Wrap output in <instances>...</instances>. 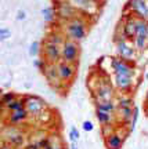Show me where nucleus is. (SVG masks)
I'll return each instance as SVG.
<instances>
[{
  "mask_svg": "<svg viewBox=\"0 0 148 149\" xmlns=\"http://www.w3.org/2000/svg\"><path fill=\"white\" fill-rule=\"evenodd\" d=\"M145 102L148 104V91H147V94H145Z\"/></svg>",
  "mask_w": 148,
  "mask_h": 149,
  "instance_id": "nucleus-37",
  "label": "nucleus"
},
{
  "mask_svg": "<svg viewBox=\"0 0 148 149\" xmlns=\"http://www.w3.org/2000/svg\"><path fill=\"white\" fill-rule=\"evenodd\" d=\"M28 53L31 57H37L39 54H40V43L39 42H33L29 46V50H28Z\"/></svg>",
  "mask_w": 148,
  "mask_h": 149,
  "instance_id": "nucleus-27",
  "label": "nucleus"
},
{
  "mask_svg": "<svg viewBox=\"0 0 148 149\" xmlns=\"http://www.w3.org/2000/svg\"><path fill=\"white\" fill-rule=\"evenodd\" d=\"M25 18H27V11L25 10H18L17 11V15H15L17 21H24Z\"/></svg>",
  "mask_w": 148,
  "mask_h": 149,
  "instance_id": "nucleus-34",
  "label": "nucleus"
},
{
  "mask_svg": "<svg viewBox=\"0 0 148 149\" xmlns=\"http://www.w3.org/2000/svg\"><path fill=\"white\" fill-rule=\"evenodd\" d=\"M133 108L134 107H125V108H118V116L123 123H130L133 115Z\"/></svg>",
  "mask_w": 148,
  "mask_h": 149,
  "instance_id": "nucleus-19",
  "label": "nucleus"
},
{
  "mask_svg": "<svg viewBox=\"0 0 148 149\" xmlns=\"http://www.w3.org/2000/svg\"><path fill=\"white\" fill-rule=\"evenodd\" d=\"M132 40H133V47L136 48V50H140V51H141V50H144V48L147 47V40H148L147 37L137 36V35H136Z\"/></svg>",
  "mask_w": 148,
  "mask_h": 149,
  "instance_id": "nucleus-24",
  "label": "nucleus"
},
{
  "mask_svg": "<svg viewBox=\"0 0 148 149\" xmlns=\"http://www.w3.org/2000/svg\"><path fill=\"white\" fill-rule=\"evenodd\" d=\"M33 65H35V66H36V68L40 70V72H42V70L46 68L47 62H46V61H44L43 58H39V59H35V61H33Z\"/></svg>",
  "mask_w": 148,
  "mask_h": 149,
  "instance_id": "nucleus-32",
  "label": "nucleus"
},
{
  "mask_svg": "<svg viewBox=\"0 0 148 149\" xmlns=\"http://www.w3.org/2000/svg\"><path fill=\"white\" fill-rule=\"evenodd\" d=\"M95 101H112L114 98V88L108 81H101L95 90Z\"/></svg>",
  "mask_w": 148,
  "mask_h": 149,
  "instance_id": "nucleus-12",
  "label": "nucleus"
},
{
  "mask_svg": "<svg viewBox=\"0 0 148 149\" xmlns=\"http://www.w3.org/2000/svg\"><path fill=\"white\" fill-rule=\"evenodd\" d=\"M0 137H3V141L6 144L11 145L13 148L20 149L25 145V141H27V137L24 131L21 130L20 126H6L3 128V131H0Z\"/></svg>",
  "mask_w": 148,
  "mask_h": 149,
  "instance_id": "nucleus-2",
  "label": "nucleus"
},
{
  "mask_svg": "<svg viewBox=\"0 0 148 149\" xmlns=\"http://www.w3.org/2000/svg\"><path fill=\"white\" fill-rule=\"evenodd\" d=\"M95 117H97V120H98V123H100L101 126H104V124H111L112 120H114L112 113H107V112L97 111V109H95Z\"/></svg>",
  "mask_w": 148,
  "mask_h": 149,
  "instance_id": "nucleus-22",
  "label": "nucleus"
},
{
  "mask_svg": "<svg viewBox=\"0 0 148 149\" xmlns=\"http://www.w3.org/2000/svg\"><path fill=\"white\" fill-rule=\"evenodd\" d=\"M75 8H87L90 3H93V0H68Z\"/></svg>",
  "mask_w": 148,
  "mask_h": 149,
  "instance_id": "nucleus-26",
  "label": "nucleus"
},
{
  "mask_svg": "<svg viewBox=\"0 0 148 149\" xmlns=\"http://www.w3.org/2000/svg\"><path fill=\"white\" fill-rule=\"evenodd\" d=\"M114 81H115V86H116L118 90L126 93V91L132 90L133 83H134V77L133 76H127V74H115Z\"/></svg>",
  "mask_w": 148,
  "mask_h": 149,
  "instance_id": "nucleus-15",
  "label": "nucleus"
},
{
  "mask_svg": "<svg viewBox=\"0 0 148 149\" xmlns=\"http://www.w3.org/2000/svg\"><path fill=\"white\" fill-rule=\"evenodd\" d=\"M125 107H134V105H133V98L130 95L122 94V95L118 98V108H125Z\"/></svg>",
  "mask_w": 148,
  "mask_h": 149,
  "instance_id": "nucleus-25",
  "label": "nucleus"
},
{
  "mask_svg": "<svg viewBox=\"0 0 148 149\" xmlns=\"http://www.w3.org/2000/svg\"><path fill=\"white\" fill-rule=\"evenodd\" d=\"M54 10H55V14H57V19H62L65 22L72 19L78 14L76 8L69 1H61V3H58L57 7H54Z\"/></svg>",
  "mask_w": 148,
  "mask_h": 149,
  "instance_id": "nucleus-10",
  "label": "nucleus"
},
{
  "mask_svg": "<svg viewBox=\"0 0 148 149\" xmlns=\"http://www.w3.org/2000/svg\"><path fill=\"white\" fill-rule=\"evenodd\" d=\"M42 17L43 21L47 22V24H53L55 19H57V14H55V10L54 7H46L42 10Z\"/></svg>",
  "mask_w": 148,
  "mask_h": 149,
  "instance_id": "nucleus-20",
  "label": "nucleus"
},
{
  "mask_svg": "<svg viewBox=\"0 0 148 149\" xmlns=\"http://www.w3.org/2000/svg\"><path fill=\"white\" fill-rule=\"evenodd\" d=\"M11 37V31L8 28H0V42H6Z\"/></svg>",
  "mask_w": 148,
  "mask_h": 149,
  "instance_id": "nucleus-29",
  "label": "nucleus"
},
{
  "mask_svg": "<svg viewBox=\"0 0 148 149\" xmlns=\"http://www.w3.org/2000/svg\"><path fill=\"white\" fill-rule=\"evenodd\" d=\"M0 149H15V148H13L11 145H8V144H6V142H3V144L0 145Z\"/></svg>",
  "mask_w": 148,
  "mask_h": 149,
  "instance_id": "nucleus-35",
  "label": "nucleus"
},
{
  "mask_svg": "<svg viewBox=\"0 0 148 149\" xmlns=\"http://www.w3.org/2000/svg\"><path fill=\"white\" fill-rule=\"evenodd\" d=\"M95 109L107 113H114L116 111V105L114 104V101H95Z\"/></svg>",
  "mask_w": 148,
  "mask_h": 149,
  "instance_id": "nucleus-18",
  "label": "nucleus"
},
{
  "mask_svg": "<svg viewBox=\"0 0 148 149\" xmlns=\"http://www.w3.org/2000/svg\"><path fill=\"white\" fill-rule=\"evenodd\" d=\"M71 149H78V146H76V142H72V145H71Z\"/></svg>",
  "mask_w": 148,
  "mask_h": 149,
  "instance_id": "nucleus-36",
  "label": "nucleus"
},
{
  "mask_svg": "<svg viewBox=\"0 0 148 149\" xmlns=\"http://www.w3.org/2000/svg\"><path fill=\"white\" fill-rule=\"evenodd\" d=\"M134 36H136V17L133 15V14H130V15L125 19V22H123L121 39L132 40Z\"/></svg>",
  "mask_w": 148,
  "mask_h": 149,
  "instance_id": "nucleus-13",
  "label": "nucleus"
},
{
  "mask_svg": "<svg viewBox=\"0 0 148 149\" xmlns=\"http://www.w3.org/2000/svg\"><path fill=\"white\" fill-rule=\"evenodd\" d=\"M82 128L85 130L86 133H90V131L94 130V124L91 122H89V120H86V122H83V124H82Z\"/></svg>",
  "mask_w": 148,
  "mask_h": 149,
  "instance_id": "nucleus-33",
  "label": "nucleus"
},
{
  "mask_svg": "<svg viewBox=\"0 0 148 149\" xmlns=\"http://www.w3.org/2000/svg\"><path fill=\"white\" fill-rule=\"evenodd\" d=\"M111 68L115 74H127V76H134V66L130 64V61L122 59L119 57L111 59Z\"/></svg>",
  "mask_w": 148,
  "mask_h": 149,
  "instance_id": "nucleus-9",
  "label": "nucleus"
},
{
  "mask_svg": "<svg viewBox=\"0 0 148 149\" xmlns=\"http://www.w3.org/2000/svg\"><path fill=\"white\" fill-rule=\"evenodd\" d=\"M104 142L107 149H121L123 145V137H121V134L112 131L104 137Z\"/></svg>",
  "mask_w": 148,
  "mask_h": 149,
  "instance_id": "nucleus-16",
  "label": "nucleus"
},
{
  "mask_svg": "<svg viewBox=\"0 0 148 149\" xmlns=\"http://www.w3.org/2000/svg\"><path fill=\"white\" fill-rule=\"evenodd\" d=\"M29 115L28 112L25 111V108H21V109H17V111L8 112V116H7V123L11 124V126H20L27 120Z\"/></svg>",
  "mask_w": 148,
  "mask_h": 149,
  "instance_id": "nucleus-14",
  "label": "nucleus"
},
{
  "mask_svg": "<svg viewBox=\"0 0 148 149\" xmlns=\"http://www.w3.org/2000/svg\"><path fill=\"white\" fill-rule=\"evenodd\" d=\"M46 40L54 43V44H57V46H61V44L64 43V40H65V36H64L62 32L53 31V32H50L47 36H46Z\"/></svg>",
  "mask_w": 148,
  "mask_h": 149,
  "instance_id": "nucleus-21",
  "label": "nucleus"
},
{
  "mask_svg": "<svg viewBox=\"0 0 148 149\" xmlns=\"http://www.w3.org/2000/svg\"><path fill=\"white\" fill-rule=\"evenodd\" d=\"M64 36L65 39L74 40V42H82L87 36V26H86L85 15H80L79 13L72 18L67 21L64 26Z\"/></svg>",
  "mask_w": 148,
  "mask_h": 149,
  "instance_id": "nucleus-1",
  "label": "nucleus"
},
{
  "mask_svg": "<svg viewBox=\"0 0 148 149\" xmlns=\"http://www.w3.org/2000/svg\"><path fill=\"white\" fill-rule=\"evenodd\" d=\"M138 113H140V111H138V108H133V115H132V120H130V130H134V126H136V123H137L138 120Z\"/></svg>",
  "mask_w": 148,
  "mask_h": 149,
  "instance_id": "nucleus-30",
  "label": "nucleus"
},
{
  "mask_svg": "<svg viewBox=\"0 0 148 149\" xmlns=\"http://www.w3.org/2000/svg\"><path fill=\"white\" fill-rule=\"evenodd\" d=\"M78 138H79V131H78V128L71 127V130H69V139H71L72 142H76Z\"/></svg>",
  "mask_w": 148,
  "mask_h": 149,
  "instance_id": "nucleus-31",
  "label": "nucleus"
},
{
  "mask_svg": "<svg viewBox=\"0 0 148 149\" xmlns=\"http://www.w3.org/2000/svg\"><path fill=\"white\" fill-rule=\"evenodd\" d=\"M40 53L43 54L42 58L48 64H57L61 61V46H57L46 39L40 44Z\"/></svg>",
  "mask_w": 148,
  "mask_h": 149,
  "instance_id": "nucleus-5",
  "label": "nucleus"
},
{
  "mask_svg": "<svg viewBox=\"0 0 148 149\" xmlns=\"http://www.w3.org/2000/svg\"><path fill=\"white\" fill-rule=\"evenodd\" d=\"M116 53L119 58L126 61H133L136 58V48L125 39H116Z\"/></svg>",
  "mask_w": 148,
  "mask_h": 149,
  "instance_id": "nucleus-8",
  "label": "nucleus"
},
{
  "mask_svg": "<svg viewBox=\"0 0 148 149\" xmlns=\"http://www.w3.org/2000/svg\"><path fill=\"white\" fill-rule=\"evenodd\" d=\"M125 8L132 11L134 17L148 21V6L145 0H127Z\"/></svg>",
  "mask_w": 148,
  "mask_h": 149,
  "instance_id": "nucleus-6",
  "label": "nucleus"
},
{
  "mask_svg": "<svg viewBox=\"0 0 148 149\" xmlns=\"http://www.w3.org/2000/svg\"><path fill=\"white\" fill-rule=\"evenodd\" d=\"M80 57V46L78 42L65 39L61 44V61L76 65Z\"/></svg>",
  "mask_w": 148,
  "mask_h": 149,
  "instance_id": "nucleus-3",
  "label": "nucleus"
},
{
  "mask_svg": "<svg viewBox=\"0 0 148 149\" xmlns=\"http://www.w3.org/2000/svg\"><path fill=\"white\" fill-rule=\"evenodd\" d=\"M24 108L25 111L28 112L29 116H42L43 112L47 109V104L46 101H43L40 97H36V95H24Z\"/></svg>",
  "mask_w": 148,
  "mask_h": 149,
  "instance_id": "nucleus-4",
  "label": "nucleus"
},
{
  "mask_svg": "<svg viewBox=\"0 0 148 149\" xmlns=\"http://www.w3.org/2000/svg\"><path fill=\"white\" fill-rule=\"evenodd\" d=\"M43 149H62V144L57 141L55 138H51V137H48V144L44 146Z\"/></svg>",
  "mask_w": 148,
  "mask_h": 149,
  "instance_id": "nucleus-28",
  "label": "nucleus"
},
{
  "mask_svg": "<svg viewBox=\"0 0 148 149\" xmlns=\"http://www.w3.org/2000/svg\"><path fill=\"white\" fill-rule=\"evenodd\" d=\"M24 102H25L24 97H17L15 100H13L10 104H7V105H6L4 111L13 112V111H17V109H21V108H24Z\"/></svg>",
  "mask_w": 148,
  "mask_h": 149,
  "instance_id": "nucleus-23",
  "label": "nucleus"
},
{
  "mask_svg": "<svg viewBox=\"0 0 148 149\" xmlns=\"http://www.w3.org/2000/svg\"><path fill=\"white\" fill-rule=\"evenodd\" d=\"M42 73L44 74V77L50 84L53 86L54 88H60L61 86H64L61 83V80L58 77V72H57V65L55 64H48L46 65V68L42 70Z\"/></svg>",
  "mask_w": 148,
  "mask_h": 149,
  "instance_id": "nucleus-11",
  "label": "nucleus"
},
{
  "mask_svg": "<svg viewBox=\"0 0 148 149\" xmlns=\"http://www.w3.org/2000/svg\"><path fill=\"white\" fill-rule=\"evenodd\" d=\"M136 35L148 39V21L136 17Z\"/></svg>",
  "mask_w": 148,
  "mask_h": 149,
  "instance_id": "nucleus-17",
  "label": "nucleus"
},
{
  "mask_svg": "<svg viewBox=\"0 0 148 149\" xmlns=\"http://www.w3.org/2000/svg\"><path fill=\"white\" fill-rule=\"evenodd\" d=\"M57 72H58V77L61 80V83H71L75 79V74H76V68L75 65L68 64V62H64V61H58L57 62Z\"/></svg>",
  "mask_w": 148,
  "mask_h": 149,
  "instance_id": "nucleus-7",
  "label": "nucleus"
}]
</instances>
